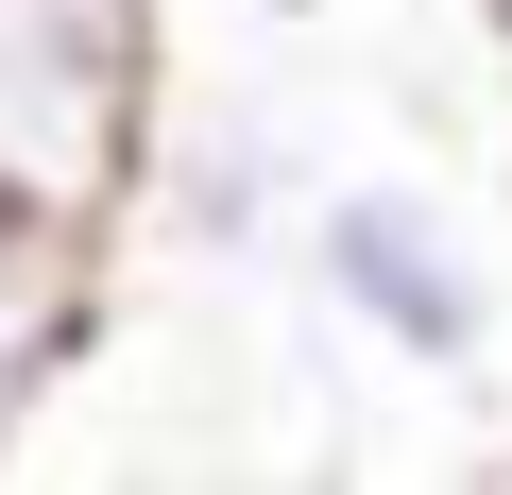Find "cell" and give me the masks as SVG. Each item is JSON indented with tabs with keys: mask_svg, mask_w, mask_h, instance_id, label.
<instances>
[{
	"mask_svg": "<svg viewBox=\"0 0 512 495\" xmlns=\"http://www.w3.org/2000/svg\"><path fill=\"white\" fill-rule=\"evenodd\" d=\"M137 171V0H0V188L52 239Z\"/></svg>",
	"mask_w": 512,
	"mask_h": 495,
	"instance_id": "6da1fadb",
	"label": "cell"
},
{
	"mask_svg": "<svg viewBox=\"0 0 512 495\" xmlns=\"http://www.w3.org/2000/svg\"><path fill=\"white\" fill-rule=\"evenodd\" d=\"M308 274H325V308H342V325H376V342H393V359H427V376H461V359L495 342L478 239H461L427 188H325Z\"/></svg>",
	"mask_w": 512,
	"mask_h": 495,
	"instance_id": "7a4b0ae2",
	"label": "cell"
},
{
	"mask_svg": "<svg viewBox=\"0 0 512 495\" xmlns=\"http://www.w3.org/2000/svg\"><path fill=\"white\" fill-rule=\"evenodd\" d=\"M478 18H495V52H512V0H478Z\"/></svg>",
	"mask_w": 512,
	"mask_h": 495,
	"instance_id": "3957f363",
	"label": "cell"
},
{
	"mask_svg": "<svg viewBox=\"0 0 512 495\" xmlns=\"http://www.w3.org/2000/svg\"><path fill=\"white\" fill-rule=\"evenodd\" d=\"M274 18H325V0H274Z\"/></svg>",
	"mask_w": 512,
	"mask_h": 495,
	"instance_id": "277c9868",
	"label": "cell"
}]
</instances>
